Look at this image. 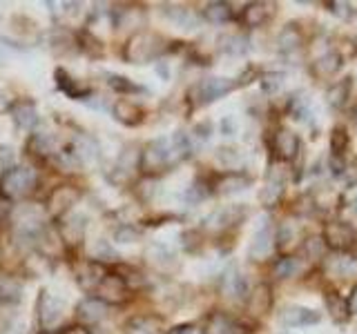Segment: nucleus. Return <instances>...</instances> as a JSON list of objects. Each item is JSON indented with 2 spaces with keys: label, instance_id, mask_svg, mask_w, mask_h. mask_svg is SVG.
<instances>
[{
  "label": "nucleus",
  "instance_id": "obj_45",
  "mask_svg": "<svg viewBox=\"0 0 357 334\" xmlns=\"http://www.w3.org/2000/svg\"><path fill=\"white\" fill-rule=\"evenodd\" d=\"M295 241H297V228L290 225V223H286V225H282L275 232V245H277L279 250L293 248Z\"/></svg>",
  "mask_w": 357,
  "mask_h": 334
},
{
  "label": "nucleus",
  "instance_id": "obj_33",
  "mask_svg": "<svg viewBox=\"0 0 357 334\" xmlns=\"http://www.w3.org/2000/svg\"><path fill=\"white\" fill-rule=\"evenodd\" d=\"M85 228H87V218L85 216H81V214H67L65 221H63V234H61V239L65 243H78V241H83Z\"/></svg>",
  "mask_w": 357,
  "mask_h": 334
},
{
  "label": "nucleus",
  "instance_id": "obj_51",
  "mask_svg": "<svg viewBox=\"0 0 357 334\" xmlns=\"http://www.w3.org/2000/svg\"><path fill=\"white\" fill-rule=\"evenodd\" d=\"M170 334H204V330H201L199 326H195V323H183V326L172 328Z\"/></svg>",
  "mask_w": 357,
  "mask_h": 334
},
{
  "label": "nucleus",
  "instance_id": "obj_31",
  "mask_svg": "<svg viewBox=\"0 0 357 334\" xmlns=\"http://www.w3.org/2000/svg\"><path fill=\"white\" fill-rule=\"evenodd\" d=\"M123 332L126 334H161V319H156V317H132L128 323H126V328H123Z\"/></svg>",
  "mask_w": 357,
  "mask_h": 334
},
{
  "label": "nucleus",
  "instance_id": "obj_21",
  "mask_svg": "<svg viewBox=\"0 0 357 334\" xmlns=\"http://www.w3.org/2000/svg\"><path fill=\"white\" fill-rule=\"evenodd\" d=\"M11 118H14L16 127L22 129V132H31L33 127L38 125V111H36V105L31 103V100H16L14 105H11Z\"/></svg>",
  "mask_w": 357,
  "mask_h": 334
},
{
  "label": "nucleus",
  "instance_id": "obj_13",
  "mask_svg": "<svg viewBox=\"0 0 357 334\" xmlns=\"http://www.w3.org/2000/svg\"><path fill=\"white\" fill-rule=\"evenodd\" d=\"M273 150H275V156L279 161L284 163H293L299 152H301V141L295 132L290 129H277V134L273 136Z\"/></svg>",
  "mask_w": 357,
  "mask_h": 334
},
{
  "label": "nucleus",
  "instance_id": "obj_47",
  "mask_svg": "<svg viewBox=\"0 0 357 334\" xmlns=\"http://www.w3.org/2000/svg\"><path fill=\"white\" fill-rule=\"evenodd\" d=\"M141 239V230L137 225H130V223H123L114 230V241L116 243H134Z\"/></svg>",
  "mask_w": 357,
  "mask_h": 334
},
{
  "label": "nucleus",
  "instance_id": "obj_56",
  "mask_svg": "<svg viewBox=\"0 0 357 334\" xmlns=\"http://www.w3.org/2000/svg\"><path fill=\"white\" fill-rule=\"evenodd\" d=\"M346 301H349L351 315H353V312H357V285L353 287V294H351V299H346Z\"/></svg>",
  "mask_w": 357,
  "mask_h": 334
},
{
  "label": "nucleus",
  "instance_id": "obj_50",
  "mask_svg": "<svg viewBox=\"0 0 357 334\" xmlns=\"http://www.w3.org/2000/svg\"><path fill=\"white\" fill-rule=\"evenodd\" d=\"M11 163H14V150L7 148V145H0V167L7 172Z\"/></svg>",
  "mask_w": 357,
  "mask_h": 334
},
{
  "label": "nucleus",
  "instance_id": "obj_39",
  "mask_svg": "<svg viewBox=\"0 0 357 334\" xmlns=\"http://www.w3.org/2000/svg\"><path fill=\"white\" fill-rule=\"evenodd\" d=\"M349 143H351L349 129H346L344 125H335L333 132H331V156L344 159L346 150H349Z\"/></svg>",
  "mask_w": 357,
  "mask_h": 334
},
{
  "label": "nucleus",
  "instance_id": "obj_4",
  "mask_svg": "<svg viewBox=\"0 0 357 334\" xmlns=\"http://www.w3.org/2000/svg\"><path fill=\"white\" fill-rule=\"evenodd\" d=\"M321 241L337 254H357V230L349 221H328L324 225Z\"/></svg>",
  "mask_w": 357,
  "mask_h": 334
},
{
  "label": "nucleus",
  "instance_id": "obj_14",
  "mask_svg": "<svg viewBox=\"0 0 357 334\" xmlns=\"http://www.w3.org/2000/svg\"><path fill=\"white\" fill-rule=\"evenodd\" d=\"M250 185H252V178L248 174H243L241 170H237V172H223L221 176H217V181L212 183V192L230 196V194L243 192V189H248Z\"/></svg>",
  "mask_w": 357,
  "mask_h": 334
},
{
  "label": "nucleus",
  "instance_id": "obj_8",
  "mask_svg": "<svg viewBox=\"0 0 357 334\" xmlns=\"http://www.w3.org/2000/svg\"><path fill=\"white\" fill-rule=\"evenodd\" d=\"M78 198H81V192L74 185H59L56 189H52L45 212L54 218H65L72 212V207L78 203Z\"/></svg>",
  "mask_w": 357,
  "mask_h": 334
},
{
  "label": "nucleus",
  "instance_id": "obj_11",
  "mask_svg": "<svg viewBox=\"0 0 357 334\" xmlns=\"http://www.w3.org/2000/svg\"><path fill=\"white\" fill-rule=\"evenodd\" d=\"M65 305L59 296H54L52 292H43L38 299V321L45 330L56 328L63 321Z\"/></svg>",
  "mask_w": 357,
  "mask_h": 334
},
{
  "label": "nucleus",
  "instance_id": "obj_34",
  "mask_svg": "<svg viewBox=\"0 0 357 334\" xmlns=\"http://www.w3.org/2000/svg\"><path fill=\"white\" fill-rule=\"evenodd\" d=\"M105 270L103 265L96 261H87L81 270H78V283H81L83 289H96V285L103 281Z\"/></svg>",
  "mask_w": 357,
  "mask_h": 334
},
{
  "label": "nucleus",
  "instance_id": "obj_20",
  "mask_svg": "<svg viewBox=\"0 0 357 334\" xmlns=\"http://www.w3.org/2000/svg\"><path fill=\"white\" fill-rule=\"evenodd\" d=\"M342 65H344V58H342V54H337L335 49H328V51H324L319 58L310 65V72L315 78H335L340 74L342 70Z\"/></svg>",
  "mask_w": 357,
  "mask_h": 334
},
{
  "label": "nucleus",
  "instance_id": "obj_9",
  "mask_svg": "<svg viewBox=\"0 0 357 334\" xmlns=\"http://www.w3.org/2000/svg\"><path fill=\"white\" fill-rule=\"evenodd\" d=\"M273 245H275V230L271 225V218H261L259 228L252 234L248 256L252 261H264L268 259V254L273 252Z\"/></svg>",
  "mask_w": 357,
  "mask_h": 334
},
{
  "label": "nucleus",
  "instance_id": "obj_28",
  "mask_svg": "<svg viewBox=\"0 0 357 334\" xmlns=\"http://www.w3.org/2000/svg\"><path fill=\"white\" fill-rule=\"evenodd\" d=\"M324 303H326V312L335 323H346L351 319L349 301H346L340 292H335V289H326V294H324Z\"/></svg>",
  "mask_w": 357,
  "mask_h": 334
},
{
  "label": "nucleus",
  "instance_id": "obj_52",
  "mask_svg": "<svg viewBox=\"0 0 357 334\" xmlns=\"http://www.w3.org/2000/svg\"><path fill=\"white\" fill-rule=\"evenodd\" d=\"M328 165H331V172H333L335 176L346 174V161H344V159H337V156H331Z\"/></svg>",
  "mask_w": 357,
  "mask_h": 334
},
{
  "label": "nucleus",
  "instance_id": "obj_10",
  "mask_svg": "<svg viewBox=\"0 0 357 334\" xmlns=\"http://www.w3.org/2000/svg\"><path fill=\"white\" fill-rule=\"evenodd\" d=\"M279 323L286 328H308V326H317L321 321V315L312 308L304 305H286L279 312Z\"/></svg>",
  "mask_w": 357,
  "mask_h": 334
},
{
  "label": "nucleus",
  "instance_id": "obj_46",
  "mask_svg": "<svg viewBox=\"0 0 357 334\" xmlns=\"http://www.w3.org/2000/svg\"><path fill=\"white\" fill-rule=\"evenodd\" d=\"M116 250H114V245H112V241H105V239H98L94 243V248H92V259L96 263L100 261H112V259H116Z\"/></svg>",
  "mask_w": 357,
  "mask_h": 334
},
{
  "label": "nucleus",
  "instance_id": "obj_53",
  "mask_svg": "<svg viewBox=\"0 0 357 334\" xmlns=\"http://www.w3.org/2000/svg\"><path fill=\"white\" fill-rule=\"evenodd\" d=\"M234 132H237V122H234L232 116H226L221 120V134H223V136H232Z\"/></svg>",
  "mask_w": 357,
  "mask_h": 334
},
{
  "label": "nucleus",
  "instance_id": "obj_43",
  "mask_svg": "<svg viewBox=\"0 0 357 334\" xmlns=\"http://www.w3.org/2000/svg\"><path fill=\"white\" fill-rule=\"evenodd\" d=\"M210 136H212V122H210V120H201V122H197V125H195L192 129H190V134H188V138H190V145H192V150H195V148H201L204 143H208Z\"/></svg>",
  "mask_w": 357,
  "mask_h": 334
},
{
  "label": "nucleus",
  "instance_id": "obj_38",
  "mask_svg": "<svg viewBox=\"0 0 357 334\" xmlns=\"http://www.w3.org/2000/svg\"><path fill=\"white\" fill-rule=\"evenodd\" d=\"M301 272V261L295 256H282L275 265H273V276L279 281H286V278H295Z\"/></svg>",
  "mask_w": 357,
  "mask_h": 334
},
{
  "label": "nucleus",
  "instance_id": "obj_42",
  "mask_svg": "<svg viewBox=\"0 0 357 334\" xmlns=\"http://www.w3.org/2000/svg\"><path fill=\"white\" fill-rule=\"evenodd\" d=\"M215 156L223 167H228V172H237V167L243 161V156L237 148H219L215 152Z\"/></svg>",
  "mask_w": 357,
  "mask_h": 334
},
{
  "label": "nucleus",
  "instance_id": "obj_32",
  "mask_svg": "<svg viewBox=\"0 0 357 334\" xmlns=\"http://www.w3.org/2000/svg\"><path fill=\"white\" fill-rule=\"evenodd\" d=\"M141 167V152L137 148H126L116 159V174H121V178L126 181V178L134 176Z\"/></svg>",
  "mask_w": 357,
  "mask_h": 334
},
{
  "label": "nucleus",
  "instance_id": "obj_27",
  "mask_svg": "<svg viewBox=\"0 0 357 334\" xmlns=\"http://www.w3.org/2000/svg\"><path fill=\"white\" fill-rule=\"evenodd\" d=\"M351 92H353V78L346 76V78H340V81H335L328 92H326V103L333 107V109H344L346 103H349L351 98Z\"/></svg>",
  "mask_w": 357,
  "mask_h": 334
},
{
  "label": "nucleus",
  "instance_id": "obj_5",
  "mask_svg": "<svg viewBox=\"0 0 357 334\" xmlns=\"http://www.w3.org/2000/svg\"><path fill=\"white\" fill-rule=\"evenodd\" d=\"M232 89H237V81L232 78H221V76H212L199 81L192 89L188 92V98L192 107H206L210 103H215L221 96L230 94Z\"/></svg>",
  "mask_w": 357,
  "mask_h": 334
},
{
  "label": "nucleus",
  "instance_id": "obj_1",
  "mask_svg": "<svg viewBox=\"0 0 357 334\" xmlns=\"http://www.w3.org/2000/svg\"><path fill=\"white\" fill-rule=\"evenodd\" d=\"M190 154H192V145H190L188 134L174 132L172 136L156 138L145 145L141 152V170L145 174H161Z\"/></svg>",
  "mask_w": 357,
  "mask_h": 334
},
{
  "label": "nucleus",
  "instance_id": "obj_23",
  "mask_svg": "<svg viewBox=\"0 0 357 334\" xmlns=\"http://www.w3.org/2000/svg\"><path fill=\"white\" fill-rule=\"evenodd\" d=\"M245 303H248V312L255 317H264L273 305V289L271 285L259 283L257 287H252L248 296H245Z\"/></svg>",
  "mask_w": 357,
  "mask_h": 334
},
{
  "label": "nucleus",
  "instance_id": "obj_18",
  "mask_svg": "<svg viewBox=\"0 0 357 334\" xmlns=\"http://www.w3.org/2000/svg\"><path fill=\"white\" fill-rule=\"evenodd\" d=\"M301 47H304V33H301V29L295 25H286L282 29V33L277 36V49L282 56H286V58H293V56H297L301 51Z\"/></svg>",
  "mask_w": 357,
  "mask_h": 334
},
{
  "label": "nucleus",
  "instance_id": "obj_16",
  "mask_svg": "<svg viewBox=\"0 0 357 334\" xmlns=\"http://www.w3.org/2000/svg\"><path fill=\"white\" fill-rule=\"evenodd\" d=\"M56 85H59V89L65 94V96H70L72 100H89V96H92V87L81 83L78 78H74L70 72H65V70H56Z\"/></svg>",
  "mask_w": 357,
  "mask_h": 334
},
{
  "label": "nucleus",
  "instance_id": "obj_3",
  "mask_svg": "<svg viewBox=\"0 0 357 334\" xmlns=\"http://www.w3.org/2000/svg\"><path fill=\"white\" fill-rule=\"evenodd\" d=\"M36 185H38V174L33 167H27V165L9 167L3 174V178H0V194L9 200L25 198L36 189Z\"/></svg>",
  "mask_w": 357,
  "mask_h": 334
},
{
  "label": "nucleus",
  "instance_id": "obj_29",
  "mask_svg": "<svg viewBox=\"0 0 357 334\" xmlns=\"http://www.w3.org/2000/svg\"><path fill=\"white\" fill-rule=\"evenodd\" d=\"M148 256H150V263L159 272H172V270H176V265H178V259H176V254L172 252V248H167V245H163V243L152 245Z\"/></svg>",
  "mask_w": 357,
  "mask_h": 334
},
{
  "label": "nucleus",
  "instance_id": "obj_12",
  "mask_svg": "<svg viewBox=\"0 0 357 334\" xmlns=\"http://www.w3.org/2000/svg\"><path fill=\"white\" fill-rule=\"evenodd\" d=\"M250 330L245 323L237 317L228 315V312H212L208 317V323L204 328V334H248Z\"/></svg>",
  "mask_w": 357,
  "mask_h": 334
},
{
  "label": "nucleus",
  "instance_id": "obj_35",
  "mask_svg": "<svg viewBox=\"0 0 357 334\" xmlns=\"http://www.w3.org/2000/svg\"><path fill=\"white\" fill-rule=\"evenodd\" d=\"M22 296V285L14 276L0 274V305H16Z\"/></svg>",
  "mask_w": 357,
  "mask_h": 334
},
{
  "label": "nucleus",
  "instance_id": "obj_24",
  "mask_svg": "<svg viewBox=\"0 0 357 334\" xmlns=\"http://www.w3.org/2000/svg\"><path fill=\"white\" fill-rule=\"evenodd\" d=\"M70 154L74 156V161L78 163V167L89 165V163H94L98 159V143L92 136H85V134H81V136L74 138Z\"/></svg>",
  "mask_w": 357,
  "mask_h": 334
},
{
  "label": "nucleus",
  "instance_id": "obj_22",
  "mask_svg": "<svg viewBox=\"0 0 357 334\" xmlns=\"http://www.w3.org/2000/svg\"><path fill=\"white\" fill-rule=\"evenodd\" d=\"M273 14H275L273 3H250L241 11V22L245 27L257 29V27H264L266 22L273 18Z\"/></svg>",
  "mask_w": 357,
  "mask_h": 334
},
{
  "label": "nucleus",
  "instance_id": "obj_44",
  "mask_svg": "<svg viewBox=\"0 0 357 334\" xmlns=\"http://www.w3.org/2000/svg\"><path fill=\"white\" fill-rule=\"evenodd\" d=\"M259 85H261L264 94L273 96L284 87V74L282 72H266V74L259 76Z\"/></svg>",
  "mask_w": 357,
  "mask_h": 334
},
{
  "label": "nucleus",
  "instance_id": "obj_49",
  "mask_svg": "<svg viewBox=\"0 0 357 334\" xmlns=\"http://www.w3.org/2000/svg\"><path fill=\"white\" fill-rule=\"evenodd\" d=\"M324 7H328V11L333 16H337V18H344V20H349L355 16V9L351 3H324Z\"/></svg>",
  "mask_w": 357,
  "mask_h": 334
},
{
  "label": "nucleus",
  "instance_id": "obj_41",
  "mask_svg": "<svg viewBox=\"0 0 357 334\" xmlns=\"http://www.w3.org/2000/svg\"><path fill=\"white\" fill-rule=\"evenodd\" d=\"M288 114L299 122L308 120L310 118V100L306 96H293L288 100Z\"/></svg>",
  "mask_w": 357,
  "mask_h": 334
},
{
  "label": "nucleus",
  "instance_id": "obj_6",
  "mask_svg": "<svg viewBox=\"0 0 357 334\" xmlns=\"http://www.w3.org/2000/svg\"><path fill=\"white\" fill-rule=\"evenodd\" d=\"M284 194H286V172L282 165L273 163L271 170L266 174L261 192H259V203L264 207H275L279 200L284 198Z\"/></svg>",
  "mask_w": 357,
  "mask_h": 334
},
{
  "label": "nucleus",
  "instance_id": "obj_2",
  "mask_svg": "<svg viewBox=\"0 0 357 334\" xmlns=\"http://www.w3.org/2000/svg\"><path fill=\"white\" fill-rule=\"evenodd\" d=\"M167 51V40L161 33L154 31H139L137 36H132L126 45V51H123V58L132 65H145L152 63Z\"/></svg>",
  "mask_w": 357,
  "mask_h": 334
},
{
  "label": "nucleus",
  "instance_id": "obj_37",
  "mask_svg": "<svg viewBox=\"0 0 357 334\" xmlns=\"http://www.w3.org/2000/svg\"><path fill=\"white\" fill-rule=\"evenodd\" d=\"M204 18L210 25H226L232 20V5L230 3H208L204 7Z\"/></svg>",
  "mask_w": 357,
  "mask_h": 334
},
{
  "label": "nucleus",
  "instance_id": "obj_48",
  "mask_svg": "<svg viewBox=\"0 0 357 334\" xmlns=\"http://www.w3.org/2000/svg\"><path fill=\"white\" fill-rule=\"evenodd\" d=\"M304 254L308 256L310 261L321 259V254H324V241L319 237H310L308 241H304Z\"/></svg>",
  "mask_w": 357,
  "mask_h": 334
},
{
  "label": "nucleus",
  "instance_id": "obj_15",
  "mask_svg": "<svg viewBox=\"0 0 357 334\" xmlns=\"http://www.w3.org/2000/svg\"><path fill=\"white\" fill-rule=\"evenodd\" d=\"M248 216V209H245L243 205H226L217 209L215 214H210V218L206 221L208 228L212 230H230L234 225H239V223Z\"/></svg>",
  "mask_w": 357,
  "mask_h": 334
},
{
  "label": "nucleus",
  "instance_id": "obj_55",
  "mask_svg": "<svg viewBox=\"0 0 357 334\" xmlns=\"http://www.w3.org/2000/svg\"><path fill=\"white\" fill-rule=\"evenodd\" d=\"M61 334H92L89 332L85 326H72V328H67V330H63Z\"/></svg>",
  "mask_w": 357,
  "mask_h": 334
},
{
  "label": "nucleus",
  "instance_id": "obj_17",
  "mask_svg": "<svg viewBox=\"0 0 357 334\" xmlns=\"http://www.w3.org/2000/svg\"><path fill=\"white\" fill-rule=\"evenodd\" d=\"M112 114H114V118L121 122V125H126V127H137V125H141V122L145 120L143 107L134 103V100H126V98L116 100L114 107H112Z\"/></svg>",
  "mask_w": 357,
  "mask_h": 334
},
{
  "label": "nucleus",
  "instance_id": "obj_7",
  "mask_svg": "<svg viewBox=\"0 0 357 334\" xmlns=\"http://www.w3.org/2000/svg\"><path fill=\"white\" fill-rule=\"evenodd\" d=\"M94 292H96V299L103 301L105 305H121V303H126V301H130L132 289L121 278V274H105Z\"/></svg>",
  "mask_w": 357,
  "mask_h": 334
},
{
  "label": "nucleus",
  "instance_id": "obj_54",
  "mask_svg": "<svg viewBox=\"0 0 357 334\" xmlns=\"http://www.w3.org/2000/svg\"><path fill=\"white\" fill-rule=\"evenodd\" d=\"M11 216V200L0 194V221H5Z\"/></svg>",
  "mask_w": 357,
  "mask_h": 334
},
{
  "label": "nucleus",
  "instance_id": "obj_40",
  "mask_svg": "<svg viewBox=\"0 0 357 334\" xmlns=\"http://www.w3.org/2000/svg\"><path fill=\"white\" fill-rule=\"evenodd\" d=\"M107 85L114 89L119 94H139V92H145L141 85H137L134 81H130L128 76H121V74H107Z\"/></svg>",
  "mask_w": 357,
  "mask_h": 334
},
{
  "label": "nucleus",
  "instance_id": "obj_26",
  "mask_svg": "<svg viewBox=\"0 0 357 334\" xmlns=\"http://www.w3.org/2000/svg\"><path fill=\"white\" fill-rule=\"evenodd\" d=\"M76 310H78V319L83 323H98V321L107 319V315H109V305H105L103 301L96 296L83 299Z\"/></svg>",
  "mask_w": 357,
  "mask_h": 334
},
{
  "label": "nucleus",
  "instance_id": "obj_30",
  "mask_svg": "<svg viewBox=\"0 0 357 334\" xmlns=\"http://www.w3.org/2000/svg\"><path fill=\"white\" fill-rule=\"evenodd\" d=\"M163 14L181 29H197L199 25V16L183 5H163Z\"/></svg>",
  "mask_w": 357,
  "mask_h": 334
},
{
  "label": "nucleus",
  "instance_id": "obj_25",
  "mask_svg": "<svg viewBox=\"0 0 357 334\" xmlns=\"http://www.w3.org/2000/svg\"><path fill=\"white\" fill-rule=\"evenodd\" d=\"M27 148L31 150V154L40 156V159H54V156L61 152L59 138L50 132H33Z\"/></svg>",
  "mask_w": 357,
  "mask_h": 334
},
{
  "label": "nucleus",
  "instance_id": "obj_19",
  "mask_svg": "<svg viewBox=\"0 0 357 334\" xmlns=\"http://www.w3.org/2000/svg\"><path fill=\"white\" fill-rule=\"evenodd\" d=\"M221 292L223 296L228 299H234V301H243L248 296V281H245V276L237 270V267H230V270L223 274L221 278Z\"/></svg>",
  "mask_w": 357,
  "mask_h": 334
},
{
  "label": "nucleus",
  "instance_id": "obj_36",
  "mask_svg": "<svg viewBox=\"0 0 357 334\" xmlns=\"http://www.w3.org/2000/svg\"><path fill=\"white\" fill-rule=\"evenodd\" d=\"M219 49L228 56H243L250 49V40L243 33H228V36L219 38Z\"/></svg>",
  "mask_w": 357,
  "mask_h": 334
},
{
  "label": "nucleus",
  "instance_id": "obj_58",
  "mask_svg": "<svg viewBox=\"0 0 357 334\" xmlns=\"http://www.w3.org/2000/svg\"><path fill=\"white\" fill-rule=\"evenodd\" d=\"M353 47H355V51H357V38H353Z\"/></svg>",
  "mask_w": 357,
  "mask_h": 334
},
{
  "label": "nucleus",
  "instance_id": "obj_57",
  "mask_svg": "<svg viewBox=\"0 0 357 334\" xmlns=\"http://www.w3.org/2000/svg\"><path fill=\"white\" fill-rule=\"evenodd\" d=\"M353 212H357V196L353 198Z\"/></svg>",
  "mask_w": 357,
  "mask_h": 334
}]
</instances>
